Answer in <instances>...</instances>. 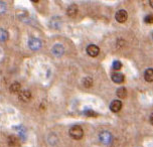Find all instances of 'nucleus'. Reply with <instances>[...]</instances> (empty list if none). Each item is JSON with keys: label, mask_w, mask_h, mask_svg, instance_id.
I'll use <instances>...</instances> for the list:
<instances>
[{"label": "nucleus", "mask_w": 153, "mask_h": 147, "mask_svg": "<svg viewBox=\"0 0 153 147\" xmlns=\"http://www.w3.org/2000/svg\"><path fill=\"white\" fill-rule=\"evenodd\" d=\"M78 13V7H76V4H72L68 7L67 9V14L70 16V17H75Z\"/></svg>", "instance_id": "9d476101"}, {"label": "nucleus", "mask_w": 153, "mask_h": 147, "mask_svg": "<svg viewBox=\"0 0 153 147\" xmlns=\"http://www.w3.org/2000/svg\"><path fill=\"white\" fill-rule=\"evenodd\" d=\"M144 21H145L146 23H148V24L153 23V15H152V14L146 15V16H145V18H144Z\"/></svg>", "instance_id": "6ab92c4d"}, {"label": "nucleus", "mask_w": 153, "mask_h": 147, "mask_svg": "<svg viewBox=\"0 0 153 147\" xmlns=\"http://www.w3.org/2000/svg\"><path fill=\"white\" fill-rule=\"evenodd\" d=\"M152 37H153V34H152Z\"/></svg>", "instance_id": "b1692460"}, {"label": "nucleus", "mask_w": 153, "mask_h": 147, "mask_svg": "<svg viewBox=\"0 0 153 147\" xmlns=\"http://www.w3.org/2000/svg\"><path fill=\"white\" fill-rule=\"evenodd\" d=\"M116 95L119 98H121V99H124V98H126L127 96V90L125 89L124 87H121V88H119L116 91Z\"/></svg>", "instance_id": "4468645a"}, {"label": "nucleus", "mask_w": 153, "mask_h": 147, "mask_svg": "<svg viewBox=\"0 0 153 147\" xmlns=\"http://www.w3.org/2000/svg\"><path fill=\"white\" fill-rule=\"evenodd\" d=\"M115 18H116V20L118 21L120 23H123L125 22V21L127 20L128 18V14H127V11L126 10H119V11H117L116 15H115Z\"/></svg>", "instance_id": "20e7f679"}, {"label": "nucleus", "mask_w": 153, "mask_h": 147, "mask_svg": "<svg viewBox=\"0 0 153 147\" xmlns=\"http://www.w3.org/2000/svg\"><path fill=\"white\" fill-rule=\"evenodd\" d=\"M70 136L75 140L82 139V138H83V136H84V131H83V129H82V127L78 126V125L73 126L70 129Z\"/></svg>", "instance_id": "f257e3e1"}, {"label": "nucleus", "mask_w": 153, "mask_h": 147, "mask_svg": "<svg viewBox=\"0 0 153 147\" xmlns=\"http://www.w3.org/2000/svg\"><path fill=\"white\" fill-rule=\"evenodd\" d=\"M149 4H150V6H151L153 8V0H150L149 1Z\"/></svg>", "instance_id": "5701e85b"}, {"label": "nucleus", "mask_w": 153, "mask_h": 147, "mask_svg": "<svg viewBox=\"0 0 153 147\" xmlns=\"http://www.w3.org/2000/svg\"><path fill=\"white\" fill-rule=\"evenodd\" d=\"M144 79L146 82H153V69H147L144 73Z\"/></svg>", "instance_id": "f8f14e48"}, {"label": "nucleus", "mask_w": 153, "mask_h": 147, "mask_svg": "<svg viewBox=\"0 0 153 147\" xmlns=\"http://www.w3.org/2000/svg\"><path fill=\"white\" fill-rule=\"evenodd\" d=\"M121 108H122L121 101L114 100V101H112V102H111V104H110V110L112 111V112H115V113L119 112V111L121 110Z\"/></svg>", "instance_id": "423d86ee"}, {"label": "nucleus", "mask_w": 153, "mask_h": 147, "mask_svg": "<svg viewBox=\"0 0 153 147\" xmlns=\"http://www.w3.org/2000/svg\"><path fill=\"white\" fill-rule=\"evenodd\" d=\"M8 37H9V34H8L7 30L0 28V42H6V40L8 39Z\"/></svg>", "instance_id": "dca6fc26"}, {"label": "nucleus", "mask_w": 153, "mask_h": 147, "mask_svg": "<svg viewBox=\"0 0 153 147\" xmlns=\"http://www.w3.org/2000/svg\"><path fill=\"white\" fill-rule=\"evenodd\" d=\"M100 140L103 144H109L112 141V134L108 131H103L102 133H100Z\"/></svg>", "instance_id": "7ed1b4c3"}, {"label": "nucleus", "mask_w": 153, "mask_h": 147, "mask_svg": "<svg viewBox=\"0 0 153 147\" xmlns=\"http://www.w3.org/2000/svg\"><path fill=\"white\" fill-rule=\"evenodd\" d=\"M8 143H9L10 146H18L19 145V139L16 137V136L11 135V136H9V138H8Z\"/></svg>", "instance_id": "ddd939ff"}, {"label": "nucleus", "mask_w": 153, "mask_h": 147, "mask_svg": "<svg viewBox=\"0 0 153 147\" xmlns=\"http://www.w3.org/2000/svg\"><path fill=\"white\" fill-rule=\"evenodd\" d=\"M53 50V53L56 56H61L65 53L64 47H62V45H59V43H57V45H54L53 48V50Z\"/></svg>", "instance_id": "6e6552de"}, {"label": "nucleus", "mask_w": 153, "mask_h": 147, "mask_svg": "<svg viewBox=\"0 0 153 147\" xmlns=\"http://www.w3.org/2000/svg\"><path fill=\"white\" fill-rule=\"evenodd\" d=\"M28 47L32 50H38L42 48V42L36 37H31L28 40Z\"/></svg>", "instance_id": "f03ea898"}, {"label": "nucleus", "mask_w": 153, "mask_h": 147, "mask_svg": "<svg viewBox=\"0 0 153 147\" xmlns=\"http://www.w3.org/2000/svg\"><path fill=\"white\" fill-rule=\"evenodd\" d=\"M111 78H112V81H113L114 83H116V84H121L125 80L124 75L121 74V73H114L113 75H112Z\"/></svg>", "instance_id": "1a4fd4ad"}, {"label": "nucleus", "mask_w": 153, "mask_h": 147, "mask_svg": "<svg viewBox=\"0 0 153 147\" xmlns=\"http://www.w3.org/2000/svg\"><path fill=\"white\" fill-rule=\"evenodd\" d=\"M150 123L153 125V114H152L151 116H150Z\"/></svg>", "instance_id": "4be33fe9"}, {"label": "nucleus", "mask_w": 153, "mask_h": 147, "mask_svg": "<svg viewBox=\"0 0 153 147\" xmlns=\"http://www.w3.org/2000/svg\"><path fill=\"white\" fill-rule=\"evenodd\" d=\"M20 90H21V86H20V84L19 83H12L11 84V86H10V88H9V91H10V93H13V94H17L20 92Z\"/></svg>", "instance_id": "9b49d317"}, {"label": "nucleus", "mask_w": 153, "mask_h": 147, "mask_svg": "<svg viewBox=\"0 0 153 147\" xmlns=\"http://www.w3.org/2000/svg\"><path fill=\"white\" fill-rule=\"evenodd\" d=\"M84 113L86 116H97V114H96L93 110H86Z\"/></svg>", "instance_id": "412c9836"}, {"label": "nucleus", "mask_w": 153, "mask_h": 147, "mask_svg": "<svg viewBox=\"0 0 153 147\" xmlns=\"http://www.w3.org/2000/svg\"><path fill=\"white\" fill-rule=\"evenodd\" d=\"M31 99V93L28 90H24V91L20 92L19 94V100L22 101V102H28Z\"/></svg>", "instance_id": "0eeeda50"}, {"label": "nucleus", "mask_w": 153, "mask_h": 147, "mask_svg": "<svg viewBox=\"0 0 153 147\" xmlns=\"http://www.w3.org/2000/svg\"><path fill=\"white\" fill-rule=\"evenodd\" d=\"M83 85L86 87V88H91V87L93 86V80H92V78H90V77L85 78L84 80H83Z\"/></svg>", "instance_id": "f3484780"}, {"label": "nucleus", "mask_w": 153, "mask_h": 147, "mask_svg": "<svg viewBox=\"0 0 153 147\" xmlns=\"http://www.w3.org/2000/svg\"><path fill=\"white\" fill-rule=\"evenodd\" d=\"M61 25H62V22H61V20H59V18L54 17V18H53V19H51V26L53 27V28L57 29V28H59V27H61Z\"/></svg>", "instance_id": "2eb2a0df"}, {"label": "nucleus", "mask_w": 153, "mask_h": 147, "mask_svg": "<svg viewBox=\"0 0 153 147\" xmlns=\"http://www.w3.org/2000/svg\"><path fill=\"white\" fill-rule=\"evenodd\" d=\"M6 11V4L4 2L0 1V14H3Z\"/></svg>", "instance_id": "aec40b11"}, {"label": "nucleus", "mask_w": 153, "mask_h": 147, "mask_svg": "<svg viewBox=\"0 0 153 147\" xmlns=\"http://www.w3.org/2000/svg\"><path fill=\"white\" fill-rule=\"evenodd\" d=\"M122 68V64H121V62H119V61H115L113 62V69L114 70H116V71H118L120 70Z\"/></svg>", "instance_id": "a211bd4d"}, {"label": "nucleus", "mask_w": 153, "mask_h": 147, "mask_svg": "<svg viewBox=\"0 0 153 147\" xmlns=\"http://www.w3.org/2000/svg\"><path fill=\"white\" fill-rule=\"evenodd\" d=\"M99 53H100V48L96 45H88V48H87V53H88L90 56H92V58L97 56L98 54H99Z\"/></svg>", "instance_id": "39448f33"}]
</instances>
